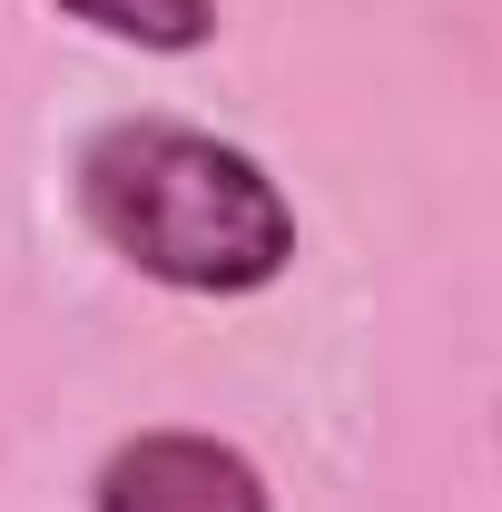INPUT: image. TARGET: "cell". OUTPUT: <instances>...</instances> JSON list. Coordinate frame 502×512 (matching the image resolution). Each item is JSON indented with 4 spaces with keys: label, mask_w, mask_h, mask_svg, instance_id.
Returning <instances> with one entry per match:
<instances>
[{
    "label": "cell",
    "mask_w": 502,
    "mask_h": 512,
    "mask_svg": "<svg viewBox=\"0 0 502 512\" xmlns=\"http://www.w3.org/2000/svg\"><path fill=\"white\" fill-rule=\"evenodd\" d=\"M89 512H276V493H266V473L237 444L188 434V424H158V434H128L99 463Z\"/></svg>",
    "instance_id": "obj_2"
},
{
    "label": "cell",
    "mask_w": 502,
    "mask_h": 512,
    "mask_svg": "<svg viewBox=\"0 0 502 512\" xmlns=\"http://www.w3.org/2000/svg\"><path fill=\"white\" fill-rule=\"evenodd\" d=\"M60 20L99 30V40H128V50H158V60H188L217 40V0H50Z\"/></svg>",
    "instance_id": "obj_3"
},
{
    "label": "cell",
    "mask_w": 502,
    "mask_h": 512,
    "mask_svg": "<svg viewBox=\"0 0 502 512\" xmlns=\"http://www.w3.org/2000/svg\"><path fill=\"white\" fill-rule=\"evenodd\" d=\"M89 237L178 286V296H256L296 266V207L237 138L188 119H109L79 148Z\"/></svg>",
    "instance_id": "obj_1"
}]
</instances>
